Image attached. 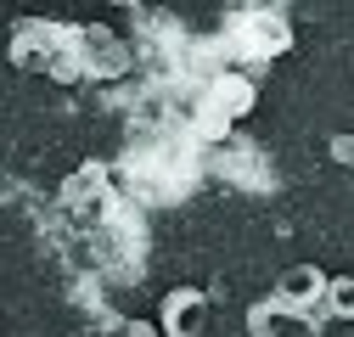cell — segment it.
<instances>
[{
	"mask_svg": "<svg viewBox=\"0 0 354 337\" xmlns=\"http://www.w3.org/2000/svg\"><path fill=\"white\" fill-rule=\"evenodd\" d=\"M315 331H321L315 315L298 309V304L270 298V304H259V309H253V337H315Z\"/></svg>",
	"mask_w": 354,
	"mask_h": 337,
	"instance_id": "1",
	"label": "cell"
},
{
	"mask_svg": "<svg viewBox=\"0 0 354 337\" xmlns=\"http://www.w3.org/2000/svg\"><path fill=\"white\" fill-rule=\"evenodd\" d=\"M208 326V298L197 287H180V292H169V304H163V337H203Z\"/></svg>",
	"mask_w": 354,
	"mask_h": 337,
	"instance_id": "2",
	"label": "cell"
},
{
	"mask_svg": "<svg viewBox=\"0 0 354 337\" xmlns=\"http://www.w3.org/2000/svg\"><path fill=\"white\" fill-rule=\"evenodd\" d=\"M321 292H326L321 270H315V264H298V270H287V276H281V287H276V298H281V304H298V309H309V304L321 298Z\"/></svg>",
	"mask_w": 354,
	"mask_h": 337,
	"instance_id": "3",
	"label": "cell"
},
{
	"mask_svg": "<svg viewBox=\"0 0 354 337\" xmlns=\"http://www.w3.org/2000/svg\"><path fill=\"white\" fill-rule=\"evenodd\" d=\"M332 304H337V309H343V315H348V309H354V287H348V281H337V287H332Z\"/></svg>",
	"mask_w": 354,
	"mask_h": 337,
	"instance_id": "4",
	"label": "cell"
}]
</instances>
